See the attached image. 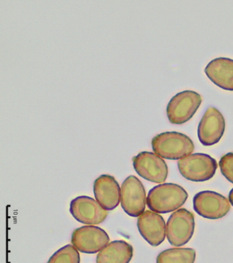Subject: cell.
I'll return each mask as SVG.
<instances>
[{"mask_svg":"<svg viewBox=\"0 0 233 263\" xmlns=\"http://www.w3.org/2000/svg\"><path fill=\"white\" fill-rule=\"evenodd\" d=\"M188 195L181 186L175 183H164L155 186L146 197L149 209L158 214H168L181 208Z\"/></svg>","mask_w":233,"mask_h":263,"instance_id":"6da1fadb","label":"cell"},{"mask_svg":"<svg viewBox=\"0 0 233 263\" xmlns=\"http://www.w3.org/2000/svg\"><path fill=\"white\" fill-rule=\"evenodd\" d=\"M153 151L162 158L177 160L184 158L194 151V142L185 134L165 132L153 138Z\"/></svg>","mask_w":233,"mask_h":263,"instance_id":"7a4b0ae2","label":"cell"},{"mask_svg":"<svg viewBox=\"0 0 233 263\" xmlns=\"http://www.w3.org/2000/svg\"><path fill=\"white\" fill-rule=\"evenodd\" d=\"M178 168L183 177L192 182L207 181L217 172V161L209 155L195 153L179 159Z\"/></svg>","mask_w":233,"mask_h":263,"instance_id":"3957f363","label":"cell"},{"mask_svg":"<svg viewBox=\"0 0 233 263\" xmlns=\"http://www.w3.org/2000/svg\"><path fill=\"white\" fill-rule=\"evenodd\" d=\"M202 98L194 91H184L176 94L167 107V116L173 124H184L196 114L201 105Z\"/></svg>","mask_w":233,"mask_h":263,"instance_id":"277c9868","label":"cell"},{"mask_svg":"<svg viewBox=\"0 0 233 263\" xmlns=\"http://www.w3.org/2000/svg\"><path fill=\"white\" fill-rule=\"evenodd\" d=\"M195 230V217L186 209L174 212L167 222L168 241L174 247H182L192 239Z\"/></svg>","mask_w":233,"mask_h":263,"instance_id":"5b68a950","label":"cell"},{"mask_svg":"<svg viewBox=\"0 0 233 263\" xmlns=\"http://www.w3.org/2000/svg\"><path fill=\"white\" fill-rule=\"evenodd\" d=\"M193 203L197 214L209 220L223 218L230 209L228 199L214 191H202L197 193Z\"/></svg>","mask_w":233,"mask_h":263,"instance_id":"8992f818","label":"cell"},{"mask_svg":"<svg viewBox=\"0 0 233 263\" xmlns=\"http://www.w3.org/2000/svg\"><path fill=\"white\" fill-rule=\"evenodd\" d=\"M146 198V191L139 178L131 176L124 180L121 185V203L126 214L132 217L144 214Z\"/></svg>","mask_w":233,"mask_h":263,"instance_id":"52a82bcc","label":"cell"},{"mask_svg":"<svg viewBox=\"0 0 233 263\" xmlns=\"http://www.w3.org/2000/svg\"><path fill=\"white\" fill-rule=\"evenodd\" d=\"M108 234L97 226H83L78 228L72 235V243L81 253L94 254L100 252L109 245Z\"/></svg>","mask_w":233,"mask_h":263,"instance_id":"ba28073f","label":"cell"},{"mask_svg":"<svg viewBox=\"0 0 233 263\" xmlns=\"http://www.w3.org/2000/svg\"><path fill=\"white\" fill-rule=\"evenodd\" d=\"M133 164L139 176L155 183H162L167 178L168 168L165 161L150 152H142L134 157Z\"/></svg>","mask_w":233,"mask_h":263,"instance_id":"9c48e42d","label":"cell"},{"mask_svg":"<svg viewBox=\"0 0 233 263\" xmlns=\"http://www.w3.org/2000/svg\"><path fill=\"white\" fill-rule=\"evenodd\" d=\"M225 121L220 111L215 107H209L198 128V137L204 146H211L219 143L224 134Z\"/></svg>","mask_w":233,"mask_h":263,"instance_id":"30bf717a","label":"cell"},{"mask_svg":"<svg viewBox=\"0 0 233 263\" xmlns=\"http://www.w3.org/2000/svg\"><path fill=\"white\" fill-rule=\"evenodd\" d=\"M70 212L72 216L81 223L94 226L102 223L108 216L97 201L87 196H79L70 203Z\"/></svg>","mask_w":233,"mask_h":263,"instance_id":"8fae6325","label":"cell"},{"mask_svg":"<svg viewBox=\"0 0 233 263\" xmlns=\"http://www.w3.org/2000/svg\"><path fill=\"white\" fill-rule=\"evenodd\" d=\"M139 233L152 247L163 242L167 235V224L159 214L152 211H145L137 220Z\"/></svg>","mask_w":233,"mask_h":263,"instance_id":"7c38bea8","label":"cell"},{"mask_svg":"<svg viewBox=\"0 0 233 263\" xmlns=\"http://www.w3.org/2000/svg\"><path fill=\"white\" fill-rule=\"evenodd\" d=\"M93 192L96 201L104 210H114L121 201L119 184L110 175H102L97 178L94 182Z\"/></svg>","mask_w":233,"mask_h":263,"instance_id":"4fadbf2b","label":"cell"},{"mask_svg":"<svg viewBox=\"0 0 233 263\" xmlns=\"http://www.w3.org/2000/svg\"><path fill=\"white\" fill-rule=\"evenodd\" d=\"M204 72L215 85L226 91H233V60L217 58L208 63Z\"/></svg>","mask_w":233,"mask_h":263,"instance_id":"5bb4252c","label":"cell"},{"mask_svg":"<svg viewBox=\"0 0 233 263\" xmlns=\"http://www.w3.org/2000/svg\"><path fill=\"white\" fill-rule=\"evenodd\" d=\"M133 256V248L125 241L109 243L97 255V263H129Z\"/></svg>","mask_w":233,"mask_h":263,"instance_id":"9a60e30c","label":"cell"},{"mask_svg":"<svg viewBox=\"0 0 233 263\" xmlns=\"http://www.w3.org/2000/svg\"><path fill=\"white\" fill-rule=\"evenodd\" d=\"M196 251L189 248H173L162 251L158 255L156 263H194Z\"/></svg>","mask_w":233,"mask_h":263,"instance_id":"2e32d148","label":"cell"},{"mask_svg":"<svg viewBox=\"0 0 233 263\" xmlns=\"http://www.w3.org/2000/svg\"><path fill=\"white\" fill-rule=\"evenodd\" d=\"M47 263H80V255L75 247L68 245L57 251Z\"/></svg>","mask_w":233,"mask_h":263,"instance_id":"e0dca14e","label":"cell"},{"mask_svg":"<svg viewBox=\"0 0 233 263\" xmlns=\"http://www.w3.org/2000/svg\"><path fill=\"white\" fill-rule=\"evenodd\" d=\"M219 166L223 176L233 184V153L223 155L219 162Z\"/></svg>","mask_w":233,"mask_h":263,"instance_id":"ac0fdd59","label":"cell"},{"mask_svg":"<svg viewBox=\"0 0 233 263\" xmlns=\"http://www.w3.org/2000/svg\"><path fill=\"white\" fill-rule=\"evenodd\" d=\"M229 201H230L231 205L233 206V188L231 190L230 193H229Z\"/></svg>","mask_w":233,"mask_h":263,"instance_id":"d6986e66","label":"cell"}]
</instances>
